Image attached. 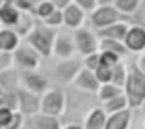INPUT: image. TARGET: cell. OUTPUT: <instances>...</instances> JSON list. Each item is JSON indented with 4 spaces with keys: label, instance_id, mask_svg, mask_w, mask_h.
Masks as SVG:
<instances>
[{
    "label": "cell",
    "instance_id": "6da1fadb",
    "mask_svg": "<svg viewBox=\"0 0 145 129\" xmlns=\"http://www.w3.org/2000/svg\"><path fill=\"white\" fill-rule=\"evenodd\" d=\"M63 95H65V107H63V114L60 118L61 124H82L86 114L99 105L95 94L82 92L78 88H74L72 84H67L63 88Z\"/></svg>",
    "mask_w": 145,
    "mask_h": 129
},
{
    "label": "cell",
    "instance_id": "7a4b0ae2",
    "mask_svg": "<svg viewBox=\"0 0 145 129\" xmlns=\"http://www.w3.org/2000/svg\"><path fill=\"white\" fill-rule=\"evenodd\" d=\"M127 81L123 86V94L127 95L128 108H140V105L145 99V73H141L136 65V60L127 56Z\"/></svg>",
    "mask_w": 145,
    "mask_h": 129
},
{
    "label": "cell",
    "instance_id": "3957f363",
    "mask_svg": "<svg viewBox=\"0 0 145 129\" xmlns=\"http://www.w3.org/2000/svg\"><path fill=\"white\" fill-rule=\"evenodd\" d=\"M54 38H56V30L47 26L43 21H35L34 28L30 30V34L26 36L22 41H26L41 56L43 60H47L52 56V43H54Z\"/></svg>",
    "mask_w": 145,
    "mask_h": 129
},
{
    "label": "cell",
    "instance_id": "277c9868",
    "mask_svg": "<svg viewBox=\"0 0 145 129\" xmlns=\"http://www.w3.org/2000/svg\"><path fill=\"white\" fill-rule=\"evenodd\" d=\"M88 24L93 28V30H101L104 26L115 24V22H134L132 17H127L119 9H115L114 4H99L93 11L88 15Z\"/></svg>",
    "mask_w": 145,
    "mask_h": 129
},
{
    "label": "cell",
    "instance_id": "5b68a950",
    "mask_svg": "<svg viewBox=\"0 0 145 129\" xmlns=\"http://www.w3.org/2000/svg\"><path fill=\"white\" fill-rule=\"evenodd\" d=\"M54 60L50 71H45L50 82H58L61 86H67L72 82V79L76 77V73L82 67V58L80 56H72V58H67V60H56V58H50Z\"/></svg>",
    "mask_w": 145,
    "mask_h": 129
},
{
    "label": "cell",
    "instance_id": "8992f818",
    "mask_svg": "<svg viewBox=\"0 0 145 129\" xmlns=\"http://www.w3.org/2000/svg\"><path fill=\"white\" fill-rule=\"evenodd\" d=\"M72 41H74L76 56L80 58L99 51V36L89 24H82L76 30H72Z\"/></svg>",
    "mask_w": 145,
    "mask_h": 129
},
{
    "label": "cell",
    "instance_id": "52a82bcc",
    "mask_svg": "<svg viewBox=\"0 0 145 129\" xmlns=\"http://www.w3.org/2000/svg\"><path fill=\"white\" fill-rule=\"evenodd\" d=\"M19 88H24V90L32 92V94L43 95L45 92L52 86L50 79L45 75L41 67L39 69H28V71H19Z\"/></svg>",
    "mask_w": 145,
    "mask_h": 129
},
{
    "label": "cell",
    "instance_id": "ba28073f",
    "mask_svg": "<svg viewBox=\"0 0 145 129\" xmlns=\"http://www.w3.org/2000/svg\"><path fill=\"white\" fill-rule=\"evenodd\" d=\"M63 107H65V95H63V88H60V86H50V88L41 95L39 112H43V114L61 118Z\"/></svg>",
    "mask_w": 145,
    "mask_h": 129
},
{
    "label": "cell",
    "instance_id": "9c48e42d",
    "mask_svg": "<svg viewBox=\"0 0 145 129\" xmlns=\"http://www.w3.org/2000/svg\"><path fill=\"white\" fill-rule=\"evenodd\" d=\"M11 54H13V67L19 69V71L39 69V67H41V64H43V58L26 41H21V45H19Z\"/></svg>",
    "mask_w": 145,
    "mask_h": 129
},
{
    "label": "cell",
    "instance_id": "30bf717a",
    "mask_svg": "<svg viewBox=\"0 0 145 129\" xmlns=\"http://www.w3.org/2000/svg\"><path fill=\"white\" fill-rule=\"evenodd\" d=\"M72 56H76L74 41H72V30H67L65 26H61V28L56 30V38H54V43H52V56L50 58L67 60V58H72Z\"/></svg>",
    "mask_w": 145,
    "mask_h": 129
},
{
    "label": "cell",
    "instance_id": "8fae6325",
    "mask_svg": "<svg viewBox=\"0 0 145 129\" xmlns=\"http://www.w3.org/2000/svg\"><path fill=\"white\" fill-rule=\"evenodd\" d=\"M123 45L128 54H140L145 51V26L141 22H130L127 34L123 38Z\"/></svg>",
    "mask_w": 145,
    "mask_h": 129
},
{
    "label": "cell",
    "instance_id": "7c38bea8",
    "mask_svg": "<svg viewBox=\"0 0 145 129\" xmlns=\"http://www.w3.org/2000/svg\"><path fill=\"white\" fill-rule=\"evenodd\" d=\"M39 105H41V95L32 94V92L19 88L17 90V112H21L22 116H32L39 112Z\"/></svg>",
    "mask_w": 145,
    "mask_h": 129
},
{
    "label": "cell",
    "instance_id": "4fadbf2b",
    "mask_svg": "<svg viewBox=\"0 0 145 129\" xmlns=\"http://www.w3.org/2000/svg\"><path fill=\"white\" fill-rule=\"evenodd\" d=\"M61 19H63V26L67 30H76L78 26L86 24V19H88V13L82 11L76 4H69L61 9Z\"/></svg>",
    "mask_w": 145,
    "mask_h": 129
},
{
    "label": "cell",
    "instance_id": "5bb4252c",
    "mask_svg": "<svg viewBox=\"0 0 145 129\" xmlns=\"http://www.w3.org/2000/svg\"><path fill=\"white\" fill-rule=\"evenodd\" d=\"M71 84L74 86V88H78V90H82V92H88V94H97L99 86H101L99 81L95 79L93 71L88 69V67H84V65L80 67V71L76 73V77L72 79Z\"/></svg>",
    "mask_w": 145,
    "mask_h": 129
},
{
    "label": "cell",
    "instance_id": "9a60e30c",
    "mask_svg": "<svg viewBox=\"0 0 145 129\" xmlns=\"http://www.w3.org/2000/svg\"><path fill=\"white\" fill-rule=\"evenodd\" d=\"M24 125L28 129H61V120L56 116H48V114H32V116L24 118Z\"/></svg>",
    "mask_w": 145,
    "mask_h": 129
},
{
    "label": "cell",
    "instance_id": "2e32d148",
    "mask_svg": "<svg viewBox=\"0 0 145 129\" xmlns=\"http://www.w3.org/2000/svg\"><path fill=\"white\" fill-rule=\"evenodd\" d=\"M130 122H132V108H123L119 112L108 114L104 129H130Z\"/></svg>",
    "mask_w": 145,
    "mask_h": 129
},
{
    "label": "cell",
    "instance_id": "e0dca14e",
    "mask_svg": "<svg viewBox=\"0 0 145 129\" xmlns=\"http://www.w3.org/2000/svg\"><path fill=\"white\" fill-rule=\"evenodd\" d=\"M106 112L103 110L101 105H97L95 108H91L86 118L82 120V127L84 129H104V124H106Z\"/></svg>",
    "mask_w": 145,
    "mask_h": 129
},
{
    "label": "cell",
    "instance_id": "ac0fdd59",
    "mask_svg": "<svg viewBox=\"0 0 145 129\" xmlns=\"http://www.w3.org/2000/svg\"><path fill=\"white\" fill-rule=\"evenodd\" d=\"M128 24H130V22H115V24L104 26V28L95 30V32H97V36L101 39H115V41H123Z\"/></svg>",
    "mask_w": 145,
    "mask_h": 129
},
{
    "label": "cell",
    "instance_id": "d6986e66",
    "mask_svg": "<svg viewBox=\"0 0 145 129\" xmlns=\"http://www.w3.org/2000/svg\"><path fill=\"white\" fill-rule=\"evenodd\" d=\"M22 39L17 36L13 28H0V51L4 52H13L21 45Z\"/></svg>",
    "mask_w": 145,
    "mask_h": 129
},
{
    "label": "cell",
    "instance_id": "ffe728a7",
    "mask_svg": "<svg viewBox=\"0 0 145 129\" xmlns=\"http://www.w3.org/2000/svg\"><path fill=\"white\" fill-rule=\"evenodd\" d=\"M35 21H37V19L34 17V13H30V11H21L17 22H15V26H13V30L17 32V36L21 39H24L26 36L30 34V30L34 28Z\"/></svg>",
    "mask_w": 145,
    "mask_h": 129
},
{
    "label": "cell",
    "instance_id": "44dd1931",
    "mask_svg": "<svg viewBox=\"0 0 145 129\" xmlns=\"http://www.w3.org/2000/svg\"><path fill=\"white\" fill-rule=\"evenodd\" d=\"M19 69L11 67L0 71V88L4 92H17L19 90Z\"/></svg>",
    "mask_w": 145,
    "mask_h": 129
},
{
    "label": "cell",
    "instance_id": "7402d4cb",
    "mask_svg": "<svg viewBox=\"0 0 145 129\" xmlns=\"http://www.w3.org/2000/svg\"><path fill=\"white\" fill-rule=\"evenodd\" d=\"M19 15H21V11L15 6L2 4L0 6V26L2 28H13L17 19H19Z\"/></svg>",
    "mask_w": 145,
    "mask_h": 129
},
{
    "label": "cell",
    "instance_id": "603a6c76",
    "mask_svg": "<svg viewBox=\"0 0 145 129\" xmlns=\"http://www.w3.org/2000/svg\"><path fill=\"white\" fill-rule=\"evenodd\" d=\"M99 51L101 52H114V54L121 56V58H127V56H130L127 52V49H125L123 41H115V39H101L99 38Z\"/></svg>",
    "mask_w": 145,
    "mask_h": 129
},
{
    "label": "cell",
    "instance_id": "cb8c5ba5",
    "mask_svg": "<svg viewBox=\"0 0 145 129\" xmlns=\"http://www.w3.org/2000/svg\"><path fill=\"white\" fill-rule=\"evenodd\" d=\"M101 107H103V110L106 112V114H114V112H119V110H123V108H128L127 95L125 94L115 95V97H112V99H108V101H104V103H101Z\"/></svg>",
    "mask_w": 145,
    "mask_h": 129
},
{
    "label": "cell",
    "instance_id": "d4e9b609",
    "mask_svg": "<svg viewBox=\"0 0 145 129\" xmlns=\"http://www.w3.org/2000/svg\"><path fill=\"white\" fill-rule=\"evenodd\" d=\"M141 2H143V0H114L112 4L115 6V9H119L123 15H127V17H134L136 11L140 9Z\"/></svg>",
    "mask_w": 145,
    "mask_h": 129
},
{
    "label": "cell",
    "instance_id": "484cf974",
    "mask_svg": "<svg viewBox=\"0 0 145 129\" xmlns=\"http://www.w3.org/2000/svg\"><path fill=\"white\" fill-rule=\"evenodd\" d=\"M119 94H123V88L112 84V82H106V84L99 86V90H97V94H95V95H97L99 103H104V101H108V99L115 97V95H119Z\"/></svg>",
    "mask_w": 145,
    "mask_h": 129
},
{
    "label": "cell",
    "instance_id": "4316f807",
    "mask_svg": "<svg viewBox=\"0 0 145 129\" xmlns=\"http://www.w3.org/2000/svg\"><path fill=\"white\" fill-rule=\"evenodd\" d=\"M125 81H127V62L121 60L119 64H115L112 67V77H110V82L115 86L123 88L125 86Z\"/></svg>",
    "mask_w": 145,
    "mask_h": 129
},
{
    "label": "cell",
    "instance_id": "83f0119b",
    "mask_svg": "<svg viewBox=\"0 0 145 129\" xmlns=\"http://www.w3.org/2000/svg\"><path fill=\"white\" fill-rule=\"evenodd\" d=\"M54 9L56 8L52 6L50 0H43V2H39V4L34 8V11H32V13H34V17L37 19V21H45V19H47L52 11H54Z\"/></svg>",
    "mask_w": 145,
    "mask_h": 129
},
{
    "label": "cell",
    "instance_id": "f1b7e54d",
    "mask_svg": "<svg viewBox=\"0 0 145 129\" xmlns=\"http://www.w3.org/2000/svg\"><path fill=\"white\" fill-rule=\"evenodd\" d=\"M0 108L8 110H17V92H2L0 95Z\"/></svg>",
    "mask_w": 145,
    "mask_h": 129
},
{
    "label": "cell",
    "instance_id": "f546056e",
    "mask_svg": "<svg viewBox=\"0 0 145 129\" xmlns=\"http://www.w3.org/2000/svg\"><path fill=\"white\" fill-rule=\"evenodd\" d=\"M123 60L121 56L114 54V52H101L99 51V64L101 65H106V67H114L115 64H119Z\"/></svg>",
    "mask_w": 145,
    "mask_h": 129
},
{
    "label": "cell",
    "instance_id": "4dcf8cb0",
    "mask_svg": "<svg viewBox=\"0 0 145 129\" xmlns=\"http://www.w3.org/2000/svg\"><path fill=\"white\" fill-rule=\"evenodd\" d=\"M93 75H95V79L99 81V84H106V82H110L112 67H106V65H101V64H99L97 67L93 69Z\"/></svg>",
    "mask_w": 145,
    "mask_h": 129
},
{
    "label": "cell",
    "instance_id": "1f68e13d",
    "mask_svg": "<svg viewBox=\"0 0 145 129\" xmlns=\"http://www.w3.org/2000/svg\"><path fill=\"white\" fill-rule=\"evenodd\" d=\"M45 24L50 26V28H54V30H58V28H61L63 26V19H61V9H54V11L48 15L47 19H45Z\"/></svg>",
    "mask_w": 145,
    "mask_h": 129
},
{
    "label": "cell",
    "instance_id": "d6a6232c",
    "mask_svg": "<svg viewBox=\"0 0 145 129\" xmlns=\"http://www.w3.org/2000/svg\"><path fill=\"white\" fill-rule=\"evenodd\" d=\"M72 4H76L82 11H86L88 15H89V13L99 6V0H72Z\"/></svg>",
    "mask_w": 145,
    "mask_h": 129
},
{
    "label": "cell",
    "instance_id": "836d02e7",
    "mask_svg": "<svg viewBox=\"0 0 145 129\" xmlns=\"http://www.w3.org/2000/svg\"><path fill=\"white\" fill-rule=\"evenodd\" d=\"M22 125H24V116H22L21 112H13V116H11V120L6 124V127L4 129H21Z\"/></svg>",
    "mask_w": 145,
    "mask_h": 129
},
{
    "label": "cell",
    "instance_id": "e575fe53",
    "mask_svg": "<svg viewBox=\"0 0 145 129\" xmlns=\"http://www.w3.org/2000/svg\"><path fill=\"white\" fill-rule=\"evenodd\" d=\"M13 67V54L11 52H0V71H6V69Z\"/></svg>",
    "mask_w": 145,
    "mask_h": 129
},
{
    "label": "cell",
    "instance_id": "d590c367",
    "mask_svg": "<svg viewBox=\"0 0 145 129\" xmlns=\"http://www.w3.org/2000/svg\"><path fill=\"white\" fill-rule=\"evenodd\" d=\"M11 116H13V110H8V108H0V125H2V127H6V124L11 120Z\"/></svg>",
    "mask_w": 145,
    "mask_h": 129
},
{
    "label": "cell",
    "instance_id": "8d00e7d4",
    "mask_svg": "<svg viewBox=\"0 0 145 129\" xmlns=\"http://www.w3.org/2000/svg\"><path fill=\"white\" fill-rule=\"evenodd\" d=\"M134 60H136V65L140 67V71H141V73H145V51L140 52V54H138Z\"/></svg>",
    "mask_w": 145,
    "mask_h": 129
},
{
    "label": "cell",
    "instance_id": "74e56055",
    "mask_svg": "<svg viewBox=\"0 0 145 129\" xmlns=\"http://www.w3.org/2000/svg\"><path fill=\"white\" fill-rule=\"evenodd\" d=\"M50 2H52V6H54L56 9H63L65 6H69V4H71L72 0H50Z\"/></svg>",
    "mask_w": 145,
    "mask_h": 129
},
{
    "label": "cell",
    "instance_id": "f35d334b",
    "mask_svg": "<svg viewBox=\"0 0 145 129\" xmlns=\"http://www.w3.org/2000/svg\"><path fill=\"white\" fill-rule=\"evenodd\" d=\"M61 129H84L82 124H61Z\"/></svg>",
    "mask_w": 145,
    "mask_h": 129
},
{
    "label": "cell",
    "instance_id": "ab89813d",
    "mask_svg": "<svg viewBox=\"0 0 145 129\" xmlns=\"http://www.w3.org/2000/svg\"><path fill=\"white\" fill-rule=\"evenodd\" d=\"M4 4H9V6H17V2L19 0H2Z\"/></svg>",
    "mask_w": 145,
    "mask_h": 129
},
{
    "label": "cell",
    "instance_id": "60d3db41",
    "mask_svg": "<svg viewBox=\"0 0 145 129\" xmlns=\"http://www.w3.org/2000/svg\"><path fill=\"white\" fill-rule=\"evenodd\" d=\"M28 2H30V4H32V6H34V8H35V6H37L39 2H43V0H28Z\"/></svg>",
    "mask_w": 145,
    "mask_h": 129
},
{
    "label": "cell",
    "instance_id": "b9f144b4",
    "mask_svg": "<svg viewBox=\"0 0 145 129\" xmlns=\"http://www.w3.org/2000/svg\"><path fill=\"white\" fill-rule=\"evenodd\" d=\"M114 0H99V4H112Z\"/></svg>",
    "mask_w": 145,
    "mask_h": 129
},
{
    "label": "cell",
    "instance_id": "7bdbcfd3",
    "mask_svg": "<svg viewBox=\"0 0 145 129\" xmlns=\"http://www.w3.org/2000/svg\"><path fill=\"white\" fill-rule=\"evenodd\" d=\"M140 108H141V112H143V114H145V99H143V103L140 105Z\"/></svg>",
    "mask_w": 145,
    "mask_h": 129
},
{
    "label": "cell",
    "instance_id": "ee69618b",
    "mask_svg": "<svg viewBox=\"0 0 145 129\" xmlns=\"http://www.w3.org/2000/svg\"><path fill=\"white\" fill-rule=\"evenodd\" d=\"M143 26H145V11H143Z\"/></svg>",
    "mask_w": 145,
    "mask_h": 129
},
{
    "label": "cell",
    "instance_id": "f6af8a7d",
    "mask_svg": "<svg viewBox=\"0 0 145 129\" xmlns=\"http://www.w3.org/2000/svg\"><path fill=\"white\" fill-rule=\"evenodd\" d=\"M21 129H28V127H26V125H22V127H21Z\"/></svg>",
    "mask_w": 145,
    "mask_h": 129
},
{
    "label": "cell",
    "instance_id": "bcb514c9",
    "mask_svg": "<svg viewBox=\"0 0 145 129\" xmlns=\"http://www.w3.org/2000/svg\"><path fill=\"white\" fill-rule=\"evenodd\" d=\"M2 92H4V90H2V88H0V95H2Z\"/></svg>",
    "mask_w": 145,
    "mask_h": 129
},
{
    "label": "cell",
    "instance_id": "7dc6e473",
    "mask_svg": "<svg viewBox=\"0 0 145 129\" xmlns=\"http://www.w3.org/2000/svg\"><path fill=\"white\" fill-rule=\"evenodd\" d=\"M2 4H4V2H2V0H0V6H2Z\"/></svg>",
    "mask_w": 145,
    "mask_h": 129
},
{
    "label": "cell",
    "instance_id": "c3c4849f",
    "mask_svg": "<svg viewBox=\"0 0 145 129\" xmlns=\"http://www.w3.org/2000/svg\"><path fill=\"white\" fill-rule=\"evenodd\" d=\"M0 129H4V127H2V125H0Z\"/></svg>",
    "mask_w": 145,
    "mask_h": 129
},
{
    "label": "cell",
    "instance_id": "681fc988",
    "mask_svg": "<svg viewBox=\"0 0 145 129\" xmlns=\"http://www.w3.org/2000/svg\"><path fill=\"white\" fill-rule=\"evenodd\" d=\"M143 129H145V125H143Z\"/></svg>",
    "mask_w": 145,
    "mask_h": 129
},
{
    "label": "cell",
    "instance_id": "f907efd6",
    "mask_svg": "<svg viewBox=\"0 0 145 129\" xmlns=\"http://www.w3.org/2000/svg\"><path fill=\"white\" fill-rule=\"evenodd\" d=\"M0 28H2V26H0Z\"/></svg>",
    "mask_w": 145,
    "mask_h": 129
},
{
    "label": "cell",
    "instance_id": "816d5d0a",
    "mask_svg": "<svg viewBox=\"0 0 145 129\" xmlns=\"http://www.w3.org/2000/svg\"><path fill=\"white\" fill-rule=\"evenodd\" d=\"M0 52H2V51H0Z\"/></svg>",
    "mask_w": 145,
    "mask_h": 129
}]
</instances>
